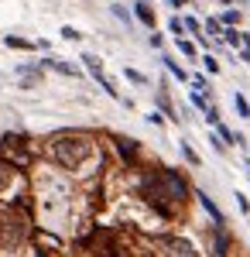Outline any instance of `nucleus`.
Here are the masks:
<instances>
[{
	"label": "nucleus",
	"instance_id": "f8f14e48",
	"mask_svg": "<svg viewBox=\"0 0 250 257\" xmlns=\"http://www.w3.org/2000/svg\"><path fill=\"white\" fill-rule=\"evenodd\" d=\"M7 45H11V48H31L28 41H21V38H7Z\"/></svg>",
	"mask_w": 250,
	"mask_h": 257
},
{
	"label": "nucleus",
	"instance_id": "7ed1b4c3",
	"mask_svg": "<svg viewBox=\"0 0 250 257\" xmlns=\"http://www.w3.org/2000/svg\"><path fill=\"white\" fill-rule=\"evenodd\" d=\"M168 250H172V257H199V250L189 240H178V237H168Z\"/></svg>",
	"mask_w": 250,
	"mask_h": 257
},
{
	"label": "nucleus",
	"instance_id": "39448f33",
	"mask_svg": "<svg viewBox=\"0 0 250 257\" xmlns=\"http://www.w3.org/2000/svg\"><path fill=\"white\" fill-rule=\"evenodd\" d=\"M137 18H141L144 24H148V28H151V24H154V11H151V4H137Z\"/></svg>",
	"mask_w": 250,
	"mask_h": 257
},
{
	"label": "nucleus",
	"instance_id": "f03ea898",
	"mask_svg": "<svg viewBox=\"0 0 250 257\" xmlns=\"http://www.w3.org/2000/svg\"><path fill=\"white\" fill-rule=\"evenodd\" d=\"M82 62H86V69H89V72H93V76H96L99 82H103V89H106V93H113L116 96V86L110 79H106V76H103V62L96 59V55H82Z\"/></svg>",
	"mask_w": 250,
	"mask_h": 257
},
{
	"label": "nucleus",
	"instance_id": "9b49d317",
	"mask_svg": "<svg viewBox=\"0 0 250 257\" xmlns=\"http://www.w3.org/2000/svg\"><path fill=\"white\" fill-rule=\"evenodd\" d=\"M178 48H182L185 55H195V45H192V41H178Z\"/></svg>",
	"mask_w": 250,
	"mask_h": 257
},
{
	"label": "nucleus",
	"instance_id": "9d476101",
	"mask_svg": "<svg viewBox=\"0 0 250 257\" xmlns=\"http://www.w3.org/2000/svg\"><path fill=\"white\" fill-rule=\"evenodd\" d=\"M223 38L230 41V45H240V35H236V31H233V28H230V31H223Z\"/></svg>",
	"mask_w": 250,
	"mask_h": 257
},
{
	"label": "nucleus",
	"instance_id": "dca6fc26",
	"mask_svg": "<svg viewBox=\"0 0 250 257\" xmlns=\"http://www.w3.org/2000/svg\"><path fill=\"white\" fill-rule=\"evenodd\" d=\"M172 4H175V7H182V4H185V0H172Z\"/></svg>",
	"mask_w": 250,
	"mask_h": 257
},
{
	"label": "nucleus",
	"instance_id": "f257e3e1",
	"mask_svg": "<svg viewBox=\"0 0 250 257\" xmlns=\"http://www.w3.org/2000/svg\"><path fill=\"white\" fill-rule=\"evenodd\" d=\"M89 151H93V144L86 134H58L52 141V155L58 158V165H65V168H79L82 161L89 158Z\"/></svg>",
	"mask_w": 250,
	"mask_h": 257
},
{
	"label": "nucleus",
	"instance_id": "ddd939ff",
	"mask_svg": "<svg viewBox=\"0 0 250 257\" xmlns=\"http://www.w3.org/2000/svg\"><path fill=\"white\" fill-rule=\"evenodd\" d=\"M223 21H226V24H236V21H240V14H236V11H226V14H223Z\"/></svg>",
	"mask_w": 250,
	"mask_h": 257
},
{
	"label": "nucleus",
	"instance_id": "4468645a",
	"mask_svg": "<svg viewBox=\"0 0 250 257\" xmlns=\"http://www.w3.org/2000/svg\"><path fill=\"white\" fill-rule=\"evenodd\" d=\"M182 24H185V28H189V31H195V35H199V21H195V18H189V21H182Z\"/></svg>",
	"mask_w": 250,
	"mask_h": 257
},
{
	"label": "nucleus",
	"instance_id": "1a4fd4ad",
	"mask_svg": "<svg viewBox=\"0 0 250 257\" xmlns=\"http://www.w3.org/2000/svg\"><path fill=\"white\" fill-rule=\"evenodd\" d=\"M168 28H172V35H182V31H185V24H182L178 18H172V24H168Z\"/></svg>",
	"mask_w": 250,
	"mask_h": 257
},
{
	"label": "nucleus",
	"instance_id": "20e7f679",
	"mask_svg": "<svg viewBox=\"0 0 250 257\" xmlns=\"http://www.w3.org/2000/svg\"><path fill=\"white\" fill-rule=\"evenodd\" d=\"M199 202H202V206H206V213H209V216L216 219V223H223V213H219V209H216V206H212V199L206 196V192H199Z\"/></svg>",
	"mask_w": 250,
	"mask_h": 257
},
{
	"label": "nucleus",
	"instance_id": "6e6552de",
	"mask_svg": "<svg viewBox=\"0 0 250 257\" xmlns=\"http://www.w3.org/2000/svg\"><path fill=\"white\" fill-rule=\"evenodd\" d=\"M62 35H65V38H69V41H79V38H82V35H79L76 28H62Z\"/></svg>",
	"mask_w": 250,
	"mask_h": 257
},
{
	"label": "nucleus",
	"instance_id": "0eeeda50",
	"mask_svg": "<svg viewBox=\"0 0 250 257\" xmlns=\"http://www.w3.org/2000/svg\"><path fill=\"white\" fill-rule=\"evenodd\" d=\"M236 110H240L243 117H250V106H247V99H243V96H236Z\"/></svg>",
	"mask_w": 250,
	"mask_h": 257
},
{
	"label": "nucleus",
	"instance_id": "2eb2a0df",
	"mask_svg": "<svg viewBox=\"0 0 250 257\" xmlns=\"http://www.w3.org/2000/svg\"><path fill=\"white\" fill-rule=\"evenodd\" d=\"M127 79H131V82H144V76H141V72H134V69H127Z\"/></svg>",
	"mask_w": 250,
	"mask_h": 257
},
{
	"label": "nucleus",
	"instance_id": "423d86ee",
	"mask_svg": "<svg viewBox=\"0 0 250 257\" xmlns=\"http://www.w3.org/2000/svg\"><path fill=\"white\" fill-rule=\"evenodd\" d=\"M48 65H52V69H58V72H69V76H76V69H72V65H65V62H58V59H48Z\"/></svg>",
	"mask_w": 250,
	"mask_h": 257
}]
</instances>
